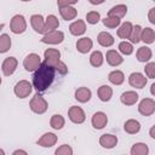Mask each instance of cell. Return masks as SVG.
<instances>
[{
  "mask_svg": "<svg viewBox=\"0 0 155 155\" xmlns=\"http://www.w3.org/2000/svg\"><path fill=\"white\" fill-rule=\"evenodd\" d=\"M59 13H61L62 18L65 19V21L74 19L78 15L76 10L73 6H62V7H59Z\"/></svg>",
  "mask_w": 155,
  "mask_h": 155,
  "instance_id": "obj_24",
  "label": "cell"
},
{
  "mask_svg": "<svg viewBox=\"0 0 155 155\" xmlns=\"http://www.w3.org/2000/svg\"><path fill=\"white\" fill-rule=\"evenodd\" d=\"M132 28H133L132 23H130V22L122 23V24L119 27V29H117V36L121 38V39H128L130 35H131Z\"/></svg>",
  "mask_w": 155,
  "mask_h": 155,
  "instance_id": "obj_26",
  "label": "cell"
},
{
  "mask_svg": "<svg viewBox=\"0 0 155 155\" xmlns=\"http://www.w3.org/2000/svg\"><path fill=\"white\" fill-rule=\"evenodd\" d=\"M108 79H109V81H110L111 84H114V85H121V84L125 81V75H124V73L120 71V70H114V71H111V73L109 74Z\"/></svg>",
  "mask_w": 155,
  "mask_h": 155,
  "instance_id": "obj_30",
  "label": "cell"
},
{
  "mask_svg": "<svg viewBox=\"0 0 155 155\" xmlns=\"http://www.w3.org/2000/svg\"><path fill=\"white\" fill-rule=\"evenodd\" d=\"M30 23L33 29L39 33V34H44V25H45V21L42 18L41 15H33L30 17Z\"/></svg>",
  "mask_w": 155,
  "mask_h": 155,
  "instance_id": "obj_17",
  "label": "cell"
},
{
  "mask_svg": "<svg viewBox=\"0 0 155 155\" xmlns=\"http://www.w3.org/2000/svg\"><path fill=\"white\" fill-rule=\"evenodd\" d=\"M124 128H125V131H126L127 133L134 134V133H138V132H139V130H140V124H139L137 120H134V119H130V120H127V121L125 122Z\"/></svg>",
  "mask_w": 155,
  "mask_h": 155,
  "instance_id": "obj_25",
  "label": "cell"
},
{
  "mask_svg": "<svg viewBox=\"0 0 155 155\" xmlns=\"http://www.w3.org/2000/svg\"><path fill=\"white\" fill-rule=\"evenodd\" d=\"M40 64H41V59H40V56L36 53L28 54L23 61V67L28 71H35Z\"/></svg>",
  "mask_w": 155,
  "mask_h": 155,
  "instance_id": "obj_6",
  "label": "cell"
},
{
  "mask_svg": "<svg viewBox=\"0 0 155 155\" xmlns=\"http://www.w3.org/2000/svg\"><path fill=\"white\" fill-rule=\"evenodd\" d=\"M151 56H153V52H151V50H150L149 47H147V46H142V47H139L138 51H137V59H138L139 62H148V61L151 58Z\"/></svg>",
  "mask_w": 155,
  "mask_h": 155,
  "instance_id": "obj_28",
  "label": "cell"
},
{
  "mask_svg": "<svg viewBox=\"0 0 155 155\" xmlns=\"http://www.w3.org/2000/svg\"><path fill=\"white\" fill-rule=\"evenodd\" d=\"M149 153V148L144 143H136L131 148V154L132 155H147Z\"/></svg>",
  "mask_w": 155,
  "mask_h": 155,
  "instance_id": "obj_31",
  "label": "cell"
},
{
  "mask_svg": "<svg viewBox=\"0 0 155 155\" xmlns=\"http://www.w3.org/2000/svg\"><path fill=\"white\" fill-rule=\"evenodd\" d=\"M105 0H94L93 1V5H99V4H102V2H104Z\"/></svg>",
  "mask_w": 155,
  "mask_h": 155,
  "instance_id": "obj_46",
  "label": "cell"
},
{
  "mask_svg": "<svg viewBox=\"0 0 155 155\" xmlns=\"http://www.w3.org/2000/svg\"><path fill=\"white\" fill-rule=\"evenodd\" d=\"M103 24L107 27V28H110V29H113V28H116V27H119L120 25V18H116V17H105L103 21Z\"/></svg>",
  "mask_w": 155,
  "mask_h": 155,
  "instance_id": "obj_36",
  "label": "cell"
},
{
  "mask_svg": "<svg viewBox=\"0 0 155 155\" xmlns=\"http://www.w3.org/2000/svg\"><path fill=\"white\" fill-rule=\"evenodd\" d=\"M52 67L54 68V70H56V71H58V73H59V74H62V75H65V74L68 73V68H67L65 63H63L61 59H59L57 63H54Z\"/></svg>",
  "mask_w": 155,
  "mask_h": 155,
  "instance_id": "obj_40",
  "label": "cell"
},
{
  "mask_svg": "<svg viewBox=\"0 0 155 155\" xmlns=\"http://www.w3.org/2000/svg\"><path fill=\"white\" fill-rule=\"evenodd\" d=\"M4 154H5V151L2 149H0V155H4Z\"/></svg>",
  "mask_w": 155,
  "mask_h": 155,
  "instance_id": "obj_48",
  "label": "cell"
},
{
  "mask_svg": "<svg viewBox=\"0 0 155 155\" xmlns=\"http://www.w3.org/2000/svg\"><path fill=\"white\" fill-rule=\"evenodd\" d=\"M144 70H145V74L148 75V78H150V79H154L155 78V63L154 62L148 63L145 65Z\"/></svg>",
  "mask_w": 155,
  "mask_h": 155,
  "instance_id": "obj_41",
  "label": "cell"
},
{
  "mask_svg": "<svg viewBox=\"0 0 155 155\" xmlns=\"http://www.w3.org/2000/svg\"><path fill=\"white\" fill-rule=\"evenodd\" d=\"M92 45H93V42L90 38H81L76 42V50L80 53H87L92 48Z\"/></svg>",
  "mask_w": 155,
  "mask_h": 155,
  "instance_id": "obj_20",
  "label": "cell"
},
{
  "mask_svg": "<svg viewBox=\"0 0 155 155\" xmlns=\"http://www.w3.org/2000/svg\"><path fill=\"white\" fill-rule=\"evenodd\" d=\"M2 28H4V24H2V23H0V31L2 30Z\"/></svg>",
  "mask_w": 155,
  "mask_h": 155,
  "instance_id": "obj_49",
  "label": "cell"
},
{
  "mask_svg": "<svg viewBox=\"0 0 155 155\" xmlns=\"http://www.w3.org/2000/svg\"><path fill=\"white\" fill-rule=\"evenodd\" d=\"M138 111L144 116H150L155 111V102L153 98H144L138 105Z\"/></svg>",
  "mask_w": 155,
  "mask_h": 155,
  "instance_id": "obj_7",
  "label": "cell"
},
{
  "mask_svg": "<svg viewBox=\"0 0 155 155\" xmlns=\"http://www.w3.org/2000/svg\"><path fill=\"white\" fill-rule=\"evenodd\" d=\"M22 1H24V2H25V1H30V0H22Z\"/></svg>",
  "mask_w": 155,
  "mask_h": 155,
  "instance_id": "obj_51",
  "label": "cell"
},
{
  "mask_svg": "<svg viewBox=\"0 0 155 155\" xmlns=\"http://www.w3.org/2000/svg\"><path fill=\"white\" fill-rule=\"evenodd\" d=\"M97 93H98V97H99V99L102 102H108L111 98V96H113V90L108 85H102L98 88V92Z\"/></svg>",
  "mask_w": 155,
  "mask_h": 155,
  "instance_id": "obj_27",
  "label": "cell"
},
{
  "mask_svg": "<svg viewBox=\"0 0 155 155\" xmlns=\"http://www.w3.org/2000/svg\"><path fill=\"white\" fill-rule=\"evenodd\" d=\"M11 47V38L7 34L0 35V53H5Z\"/></svg>",
  "mask_w": 155,
  "mask_h": 155,
  "instance_id": "obj_34",
  "label": "cell"
},
{
  "mask_svg": "<svg viewBox=\"0 0 155 155\" xmlns=\"http://www.w3.org/2000/svg\"><path fill=\"white\" fill-rule=\"evenodd\" d=\"M91 122H92V126L96 130H102V128H104L107 126L108 117L103 111H97V113L93 114V116L91 119Z\"/></svg>",
  "mask_w": 155,
  "mask_h": 155,
  "instance_id": "obj_10",
  "label": "cell"
},
{
  "mask_svg": "<svg viewBox=\"0 0 155 155\" xmlns=\"http://www.w3.org/2000/svg\"><path fill=\"white\" fill-rule=\"evenodd\" d=\"M44 56H45V62L48 63L50 65H53L61 59V52L56 48H47L44 52Z\"/></svg>",
  "mask_w": 155,
  "mask_h": 155,
  "instance_id": "obj_14",
  "label": "cell"
},
{
  "mask_svg": "<svg viewBox=\"0 0 155 155\" xmlns=\"http://www.w3.org/2000/svg\"><path fill=\"white\" fill-rule=\"evenodd\" d=\"M54 74L56 70L52 65H50L46 62L41 63L33 75V87L38 92L46 91L52 85L54 80Z\"/></svg>",
  "mask_w": 155,
  "mask_h": 155,
  "instance_id": "obj_1",
  "label": "cell"
},
{
  "mask_svg": "<svg viewBox=\"0 0 155 155\" xmlns=\"http://www.w3.org/2000/svg\"><path fill=\"white\" fill-rule=\"evenodd\" d=\"M64 124H65L64 117H63L62 115H59V114L52 115V117H51V120H50V125H51V127L54 128V130H61V128H63Z\"/></svg>",
  "mask_w": 155,
  "mask_h": 155,
  "instance_id": "obj_32",
  "label": "cell"
},
{
  "mask_svg": "<svg viewBox=\"0 0 155 155\" xmlns=\"http://www.w3.org/2000/svg\"><path fill=\"white\" fill-rule=\"evenodd\" d=\"M0 84H1V78H0Z\"/></svg>",
  "mask_w": 155,
  "mask_h": 155,
  "instance_id": "obj_52",
  "label": "cell"
},
{
  "mask_svg": "<svg viewBox=\"0 0 155 155\" xmlns=\"http://www.w3.org/2000/svg\"><path fill=\"white\" fill-rule=\"evenodd\" d=\"M59 25V22L57 19V17L54 15H48L46 21H45V25H44V34L48 33V31H52V30H56Z\"/></svg>",
  "mask_w": 155,
  "mask_h": 155,
  "instance_id": "obj_19",
  "label": "cell"
},
{
  "mask_svg": "<svg viewBox=\"0 0 155 155\" xmlns=\"http://www.w3.org/2000/svg\"><path fill=\"white\" fill-rule=\"evenodd\" d=\"M68 116H69L70 121L74 122V124H82L86 119L84 110L80 107H76V105L70 107V109L68 111Z\"/></svg>",
  "mask_w": 155,
  "mask_h": 155,
  "instance_id": "obj_8",
  "label": "cell"
},
{
  "mask_svg": "<svg viewBox=\"0 0 155 155\" xmlns=\"http://www.w3.org/2000/svg\"><path fill=\"white\" fill-rule=\"evenodd\" d=\"M119 50L121 53L126 54V56H130L132 52H133V46L131 42H127V41H121L119 44Z\"/></svg>",
  "mask_w": 155,
  "mask_h": 155,
  "instance_id": "obj_37",
  "label": "cell"
},
{
  "mask_svg": "<svg viewBox=\"0 0 155 155\" xmlns=\"http://www.w3.org/2000/svg\"><path fill=\"white\" fill-rule=\"evenodd\" d=\"M88 1H90V2H91V4L93 5V1H94V0H88Z\"/></svg>",
  "mask_w": 155,
  "mask_h": 155,
  "instance_id": "obj_50",
  "label": "cell"
},
{
  "mask_svg": "<svg viewBox=\"0 0 155 155\" xmlns=\"http://www.w3.org/2000/svg\"><path fill=\"white\" fill-rule=\"evenodd\" d=\"M147 78L140 73H132L128 78V82L132 87L136 88H143L147 85Z\"/></svg>",
  "mask_w": 155,
  "mask_h": 155,
  "instance_id": "obj_11",
  "label": "cell"
},
{
  "mask_svg": "<svg viewBox=\"0 0 155 155\" xmlns=\"http://www.w3.org/2000/svg\"><path fill=\"white\" fill-rule=\"evenodd\" d=\"M105 57H107L108 64L111 65V67H117V65H120V64L124 62V58H122V57L120 56V53L116 52L115 50H109V51L107 52Z\"/></svg>",
  "mask_w": 155,
  "mask_h": 155,
  "instance_id": "obj_15",
  "label": "cell"
},
{
  "mask_svg": "<svg viewBox=\"0 0 155 155\" xmlns=\"http://www.w3.org/2000/svg\"><path fill=\"white\" fill-rule=\"evenodd\" d=\"M75 99L80 103H86L91 99V91L87 87H79L75 91Z\"/></svg>",
  "mask_w": 155,
  "mask_h": 155,
  "instance_id": "obj_21",
  "label": "cell"
},
{
  "mask_svg": "<svg viewBox=\"0 0 155 155\" xmlns=\"http://www.w3.org/2000/svg\"><path fill=\"white\" fill-rule=\"evenodd\" d=\"M150 137L151 138H155V126H153L150 128Z\"/></svg>",
  "mask_w": 155,
  "mask_h": 155,
  "instance_id": "obj_45",
  "label": "cell"
},
{
  "mask_svg": "<svg viewBox=\"0 0 155 155\" xmlns=\"http://www.w3.org/2000/svg\"><path fill=\"white\" fill-rule=\"evenodd\" d=\"M71 154H73V149L68 144H63L56 150V155H71Z\"/></svg>",
  "mask_w": 155,
  "mask_h": 155,
  "instance_id": "obj_39",
  "label": "cell"
},
{
  "mask_svg": "<svg viewBox=\"0 0 155 155\" xmlns=\"http://www.w3.org/2000/svg\"><path fill=\"white\" fill-rule=\"evenodd\" d=\"M149 22L150 23H155V8L153 7V8H150V11H149Z\"/></svg>",
  "mask_w": 155,
  "mask_h": 155,
  "instance_id": "obj_43",
  "label": "cell"
},
{
  "mask_svg": "<svg viewBox=\"0 0 155 155\" xmlns=\"http://www.w3.org/2000/svg\"><path fill=\"white\" fill-rule=\"evenodd\" d=\"M29 107H30L31 111H34L35 114H44L47 110V107L48 105H47L46 99L42 96H40L39 93H36L31 98V101L29 103Z\"/></svg>",
  "mask_w": 155,
  "mask_h": 155,
  "instance_id": "obj_2",
  "label": "cell"
},
{
  "mask_svg": "<svg viewBox=\"0 0 155 155\" xmlns=\"http://www.w3.org/2000/svg\"><path fill=\"white\" fill-rule=\"evenodd\" d=\"M11 31L15 34H22L27 29V22L22 15H16L12 17L11 23H10Z\"/></svg>",
  "mask_w": 155,
  "mask_h": 155,
  "instance_id": "obj_3",
  "label": "cell"
},
{
  "mask_svg": "<svg viewBox=\"0 0 155 155\" xmlns=\"http://www.w3.org/2000/svg\"><path fill=\"white\" fill-rule=\"evenodd\" d=\"M127 13V6L126 5H116L114 7H111L108 12V16L109 17H116V18H122Z\"/></svg>",
  "mask_w": 155,
  "mask_h": 155,
  "instance_id": "obj_23",
  "label": "cell"
},
{
  "mask_svg": "<svg viewBox=\"0 0 155 155\" xmlns=\"http://www.w3.org/2000/svg\"><path fill=\"white\" fill-rule=\"evenodd\" d=\"M64 40V34L59 30H52V31H48L46 34H44L41 41L44 44H51V45H57V44H61L62 41Z\"/></svg>",
  "mask_w": 155,
  "mask_h": 155,
  "instance_id": "obj_5",
  "label": "cell"
},
{
  "mask_svg": "<svg viewBox=\"0 0 155 155\" xmlns=\"http://www.w3.org/2000/svg\"><path fill=\"white\" fill-rule=\"evenodd\" d=\"M138 97H139L138 93H136L134 91H126L121 94L120 101L125 105H133L138 101Z\"/></svg>",
  "mask_w": 155,
  "mask_h": 155,
  "instance_id": "obj_18",
  "label": "cell"
},
{
  "mask_svg": "<svg viewBox=\"0 0 155 155\" xmlns=\"http://www.w3.org/2000/svg\"><path fill=\"white\" fill-rule=\"evenodd\" d=\"M99 19H101V15L97 11H91L86 15V21L90 24H97L99 22Z\"/></svg>",
  "mask_w": 155,
  "mask_h": 155,
  "instance_id": "obj_38",
  "label": "cell"
},
{
  "mask_svg": "<svg viewBox=\"0 0 155 155\" xmlns=\"http://www.w3.org/2000/svg\"><path fill=\"white\" fill-rule=\"evenodd\" d=\"M17 59L15 57H7L4 62H2V65H1V70L4 73L5 76H10L15 73L16 68H17Z\"/></svg>",
  "mask_w": 155,
  "mask_h": 155,
  "instance_id": "obj_9",
  "label": "cell"
},
{
  "mask_svg": "<svg viewBox=\"0 0 155 155\" xmlns=\"http://www.w3.org/2000/svg\"><path fill=\"white\" fill-rule=\"evenodd\" d=\"M140 31H142V27L140 25H136L132 28V31H131V35H130V40L132 44H137L140 41Z\"/></svg>",
  "mask_w": 155,
  "mask_h": 155,
  "instance_id": "obj_35",
  "label": "cell"
},
{
  "mask_svg": "<svg viewBox=\"0 0 155 155\" xmlns=\"http://www.w3.org/2000/svg\"><path fill=\"white\" fill-rule=\"evenodd\" d=\"M18 154H22V155H27V151H24V150H21V149H18V150H15V151H13V155H18Z\"/></svg>",
  "mask_w": 155,
  "mask_h": 155,
  "instance_id": "obj_44",
  "label": "cell"
},
{
  "mask_svg": "<svg viewBox=\"0 0 155 155\" xmlns=\"http://www.w3.org/2000/svg\"><path fill=\"white\" fill-rule=\"evenodd\" d=\"M57 142V136L52 132H47L45 134L41 136V138H39V140L36 142L38 145L42 147V148H51L56 144Z\"/></svg>",
  "mask_w": 155,
  "mask_h": 155,
  "instance_id": "obj_12",
  "label": "cell"
},
{
  "mask_svg": "<svg viewBox=\"0 0 155 155\" xmlns=\"http://www.w3.org/2000/svg\"><path fill=\"white\" fill-rule=\"evenodd\" d=\"M103 54H102V52L101 51H94V52H92V54H91V57H90V63H91V65L92 67H101L102 64H103Z\"/></svg>",
  "mask_w": 155,
  "mask_h": 155,
  "instance_id": "obj_33",
  "label": "cell"
},
{
  "mask_svg": "<svg viewBox=\"0 0 155 155\" xmlns=\"http://www.w3.org/2000/svg\"><path fill=\"white\" fill-rule=\"evenodd\" d=\"M31 90H33V86L29 84V81L21 80L16 84V86L13 88V92L18 98H25L31 93Z\"/></svg>",
  "mask_w": 155,
  "mask_h": 155,
  "instance_id": "obj_4",
  "label": "cell"
},
{
  "mask_svg": "<svg viewBox=\"0 0 155 155\" xmlns=\"http://www.w3.org/2000/svg\"><path fill=\"white\" fill-rule=\"evenodd\" d=\"M69 31L75 35V36H79V35H82L85 31H86V24L82 19H78L75 22H73L70 25H69Z\"/></svg>",
  "mask_w": 155,
  "mask_h": 155,
  "instance_id": "obj_16",
  "label": "cell"
},
{
  "mask_svg": "<svg viewBox=\"0 0 155 155\" xmlns=\"http://www.w3.org/2000/svg\"><path fill=\"white\" fill-rule=\"evenodd\" d=\"M78 1L79 0H57V4H58V7H62V6H71Z\"/></svg>",
  "mask_w": 155,
  "mask_h": 155,
  "instance_id": "obj_42",
  "label": "cell"
},
{
  "mask_svg": "<svg viewBox=\"0 0 155 155\" xmlns=\"http://www.w3.org/2000/svg\"><path fill=\"white\" fill-rule=\"evenodd\" d=\"M99 144L105 149H111L117 144V138L114 134H102L99 138Z\"/></svg>",
  "mask_w": 155,
  "mask_h": 155,
  "instance_id": "obj_13",
  "label": "cell"
},
{
  "mask_svg": "<svg viewBox=\"0 0 155 155\" xmlns=\"http://www.w3.org/2000/svg\"><path fill=\"white\" fill-rule=\"evenodd\" d=\"M140 40L145 44H153L155 40V33L151 28H145L142 29L140 31Z\"/></svg>",
  "mask_w": 155,
  "mask_h": 155,
  "instance_id": "obj_29",
  "label": "cell"
},
{
  "mask_svg": "<svg viewBox=\"0 0 155 155\" xmlns=\"http://www.w3.org/2000/svg\"><path fill=\"white\" fill-rule=\"evenodd\" d=\"M97 40H98V44L103 47H110L113 44H114V38L111 34L107 33V31H102L98 34L97 36Z\"/></svg>",
  "mask_w": 155,
  "mask_h": 155,
  "instance_id": "obj_22",
  "label": "cell"
},
{
  "mask_svg": "<svg viewBox=\"0 0 155 155\" xmlns=\"http://www.w3.org/2000/svg\"><path fill=\"white\" fill-rule=\"evenodd\" d=\"M150 92H151V94H154V93H155V84H153V85H151V87H150Z\"/></svg>",
  "mask_w": 155,
  "mask_h": 155,
  "instance_id": "obj_47",
  "label": "cell"
}]
</instances>
